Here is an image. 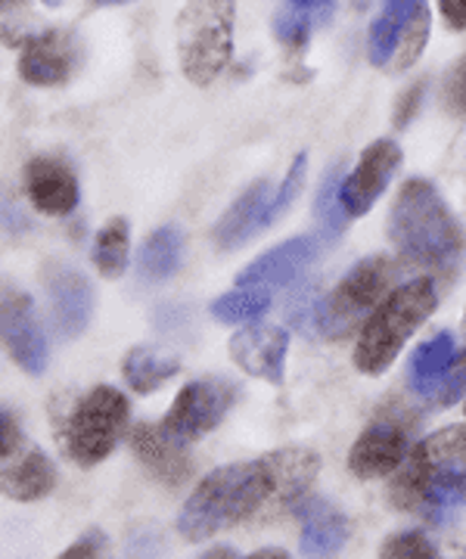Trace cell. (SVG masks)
Segmentation results:
<instances>
[{"instance_id":"8d00e7d4","label":"cell","mask_w":466,"mask_h":559,"mask_svg":"<svg viewBox=\"0 0 466 559\" xmlns=\"http://www.w3.org/2000/svg\"><path fill=\"white\" fill-rule=\"evenodd\" d=\"M420 100H423V87H410L405 97H402V103H398V116H395V124H398V128H407V121L417 116Z\"/></svg>"},{"instance_id":"ffe728a7","label":"cell","mask_w":466,"mask_h":559,"mask_svg":"<svg viewBox=\"0 0 466 559\" xmlns=\"http://www.w3.org/2000/svg\"><path fill=\"white\" fill-rule=\"evenodd\" d=\"M271 202H274L271 183L267 180H255L243 197L224 212V218L218 221V227H215V246L230 252V249H240L243 242L252 240L259 230L271 227V218H267Z\"/></svg>"},{"instance_id":"6da1fadb","label":"cell","mask_w":466,"mask_h":559,"mask_svg":"<svg viewBox=\"0 0 466 559\" xmlns=\"http://www.w3.org/2000/svg\"><path fill=\"white\" fill-rule=\"evenodd\" d=\"M389 500L402 513H423L442 522L466 503V423L445 426L410 448L405 463L395 469Z\"/></svg>"},{"instance_id":"e575fe53","label":"cell","mask_w":466,"mask_h":559,"mask_svg":"<svg viewBox=\"0 0 466 559\" xmlns=\"http://www.w3.org/2000/svg\"><path fill=\"white\" fill-rule=\"evenodd\" d=\"M447 103H451L457 112H466V57L461 60V66L454 69L451 81H447Z\"/></svg>"},{"instance_id":"f546056e","label":"cell","mask_w":466,"mask_h":559,"mask_svg":"<svg viewBox=\"0 0 466 559\" xmlns=\"http://www.w3.org/2000/svg\"><path fill=\"white\" fill-rule=\"evenodd\" d=\"M304 175H308V156L304 153H299L296 156V162H292V168L286 171L284 183L277 187V193H274V202H271V212H267V218H271V224L284 215L286 209L292 205V200L302 193V183H304Z\"/></svg>"},{"instance_id":"5bb4252c","label":"cell","mask_w":466,"mask_h":559,"mask_svg":"<svg viewBox=\"0 0 466 559\" xmlns=\"http://www.w3.org/2000/svg\"><path fill=\"white\" fill-rule=\"evenodd\" d=\"M271 473V510L267 516H280L289 510H299L311 495L314 481L321 476V457L311 448H280L264 454Z\"/></svg>"},{"instance_id":"8992f818","label":"cell","mask_w":466,"mask_h":559,"mask_svg":"<svg viewBox=\"0 0 466 559\" xmlns=\"http://www.w3.org/2000/svg\"><path fill=\"white\" fill-rule=\"evenodd\" d=\"M128 399L112 385H94L75 401L60 423L62 451L79 466H97L116 451L128 426Z\"/></svg>"},{"instance_id":"9c48e42d","label":"cell","mask_w":466,"mask_h":559,"mask_svg":"<svg viewBox=\"0 0 466 559\" xmlns=\"http://www.w3.org/2000/svg\"><path fill=\"white\" fill-rule=\"evenodd\" d=\"M234 401H237V389L227 380L190 382L178 392L163 426L175 439L190 444V441L208 436L222 423L224 414L234 407Z\"/></svg>"},{"instance_id":"7bdbcfd3","label":"cell","mask_w":466,"mask_h":559,"mask_svg":"<svg viewBox=\"0 0 466 559\" xmlns=\"http://www.w3.org/2000/svg\"><path fill=\"white\" fill-rule=\"evenodd\" d=\"M97 3H106V7H112V3H128V0H97Z\"/></svg>"},{"instance_id":"277c9868","label":"cell","mask_w":466,"mask_h":559,"mask_svg":"<svg viewBox=\"0 0 466 559\" xmlns=\"http://www.w3.org/2000/svg\"><path fill=\"white\" fill-rule=\"evenodd\" d=\"M435 283L429 277L410 280L405 286L392 289L383 305L367 318L361 336L355 342V367L365 377H380L402 355L405 342L420 330L426 318L435 311Z\"/></svg>"},{"instance_id":"74e56055","label":"cell","mask_w":466,"mask_h":559,"mask_svg":"<svg viewBox=\"0 0 466 559\" xmlns=\"http://www.w3.org/2000/svg\"><path fill=\"white\" fill-rule=\"evenodd\" d=\"M128 559H159V540L153 538V535H138V538L131 540Z\"/></svg>"},{"instance_id":"836d02e7","label":"cell","mask_w":466,"mask_h":559,"mask_svg":"<svg viewBox=\"0 0 466 559\" xmlns=\"http://www.w3.org/2000/svg\"><path fill=\"white\" fill-rule=\"evenodd\" d=\"M22 444V426L20 419L13 417L10 411L0 407V460L13 457Z\"/></svg>"},{"instance_id":"cb8c5ba5","label":"cell","mask_w":466,"mask_h":559,"mask_svg":"<svg viewBox=\"0 0 466 559\" xmlns=\"http://www.w3.org/2000/svg\"><path fill=\"white\" fill-rule=\"evenodd\" d=\"M454 358H457V352H454V336L451 333H439L435 340L423 342L417 348L414 360H410V385L420 395L432 399V392L445 382Z\"/></svg>"},{"instance_id":"f1b7e54d","label":"cell","mask_w":466,"mask_h":559,"mask_svg":"<svg viewBox=\"0 0 466 559\" xmlns=\"http://www.w3.org/2000/svg\"><path fill=\"white\" fill-rule=\"evenodd\" d=\"M380 559H439V554L420 532H398L383 540Z\"/></svg>"},{"instance_id":"4fadbf2b","label":"cell","mask_w":466,"mask_h":559,"mask_svg":"<svg viewBox=\"0 0 466 559\" xmlns=\"http://www.w3.org/2000/svg\"><path fill=\"white\" fill-rule=\"evenodd\" d=\"M398 165H402V146L395 140L385 138L370 143L361 153L358 168L339 183V202H343L345 215L358 218V215L370 212L373 202L383 197L392 175L398 171Z\"/></svg>"},{"instance_id":"7402d4cb","label":"cell","mask_w":466,"mask_h":559,"mask_svg":"<svg viewBox=\"0 0 466 559\" xmlns=\"http://www.w3.org/2000/svg\"><path fill=\"white\" fill-rule=\"evenodd\" d=\"M57 485V469L44 451H28L25 457L0 469V495L20 503L47 498Z\"/></svg>"},{"instance_id":"ac0fdd59","label":"cell","mask_w":466,"mask_h":559,"mask_svg":"<svg viewBox=\"0 0 466 559\" xmlns=\"http://www.w3.org/2000/svg\"><path fill=\"white\" fill-rule=\"evenodd\" d=\"M25 190L44 215H69L79 205V178L72 165L57 156H35L25 165Z\"/></svg>"},{"instance_id":"d6a6232c","label":"cell","mask_w":466,"mask_h":559,"mask_svg":"<svg viewBox=\"0 0 466 559\" xmlns=\"http://www.w3.org/2000/svg\"><path fill=\"white\" fill-rule=\"evenodd\" d=\"M466 392V352L464 355H457L454 358V364H451V370H447L445 382L432 392V404H442V407H447V404H454V401L461 399Z\"/></svg>"},{"instance_id":"d590c367","label":"cell","mask_w":466,"mask_h":559,"mask_svg":"<svg viewBox=\"0 0 466 559\" xmlns=\"http://www.w3.org/2000/svg\"><path fill=\"white\" fill-rule=\"evenodd\" d=\"M439 10H442L447 28L466 32V0H439Z\"/></svg>"},{"instance_id":"d4e9b609","label":"cell","mask_w":466,"mask_h":559,"mask_svg":"<svg viewBox=\"0 0 466 559\" xmlns=\"http://www.w3.org/2000/svg\"><path fill=\"white\" fill-rule=\"evenodd\" d=\"M183 259V234L181 227L175 224H165L159 230H153V237L146 240V246L141 249V271L143 280L150 283H163V280H171L178 274Z\"/></svg>"},{"instance_id":"603a6c76","label":"cell","mask_w":466,"mask_h":559,"mask_svg":"<svg viewBox=\"0 0 466 559\" xmlns=\"http://www.w3.org/2000/svg\"><path fill=\"white\" fill-rule=\"evenodd\" d=\"M178 370H181V360L171 358V355H163V352L153 348V345H138V348H131V352L124 355L122 364L124 382H128L134 392H141V395L156 392L163 382H168L171 377H178Z\"/></svg>"},{"instance_id":"44dd1931","label":"cell","mask_w":466,"mask_h":559,"mask_svg":"<svg viewBox=\"0 0 466 559\" xmlns=\"http://www.w3.org/2000/svg\"><path fill=\"white\" fill-rule=\"evenodd\" d=\"M348 540V520L330 500H308L302 507L304 559H336Z\"/></svg>"},{"instance_id":"7a4b0ae2","label":"cell","mask_w":466,"mask_h":559,"mask_svg":"<svg viewBox=\"0 0 466 559\" xmlns=\"http://www.w3.org/2000/svg\"><path fill=\"white\" fill-rule=\"evenodd\" d=\"M271 473L264 457L218 466L205 476L181 510L178 528L187 540H205L237 522L267 516Z\"/></svg>"},{"instance_id":"484cf974","label":"cell","mask_w":466,"mask_h":559,"mask_svg":"<svg viewBox=\"0 0 466 559\" xmlns=\"http://www.w3.org/2000/svg\"><path fill=\"white\" fill-rule=\"evenodd\" d=\"M131 255V227L124 218H109L94 240V264L106 280H119Z\"/></svg>"},{"instance_id":"d6986e66","label":"cell","mask_w":466,"mask_h":559,"mask_svg":"<svg viewBox=\"0 0 466 559\" xmlns=\"http://www.w3.org/2000/svg\"><path fill=\"white\" fill-rule=\"evenodd\" d=\"M318 255V242L311 237H296V240L284 242L277 249H271L267 255L255 259L246 271H240L237 286L243 289H277V286H289L292 280H299L304 267Z\"/></svg>"},{"instance_id":"4dcf8cb0","label":"cell","mask_w":466,"mask_h":559,"mask_svg":"<svg viewBox=\"0 0 466 559\" xmlns=\"http://www.w3.org/2000/svg\"><path fill=\"white\" fill-rule=\"evenodd\" d=\"M274 28H277V38L284 47L289 50H302L308 38H311V20H308V13L304 10H284V13H277V20H274Z\"/></svg>"},{"instance_id":"83f0119b","label":"cell","mask_w":466,"mask_h":559,"mask_svg":"<svg viewBox=\"0 0 466 559\" xmlns=\"http://www.w3.org/2000/svg\"><path fill=\"white\" fill-rule=\"evenodd\" d=\"M339 171H330L324 180V187L318 190V197H314V212H318V221L324 224L326 234H343L345 227V209L343 202H339Z\"/></svg>"},{"instance_id":"52a82bcc","label":"cell","mask_w":466,"mask_h":559,"mask_svg":"<svg viewBox=\"0 0 466 559\" xmlns=\"http://www.w3.org/2000/svg\"><path fill=\"white\" fill-rule=\"evenodd\" d=\"M395 274L398 267L385 255L358 261L314 314L321 336L339 340L345 333H351L367 318V311H377L383 305L385 296L392 293Z\"/></svg>"},{"instance_id":"ab89813d","label":"cell","mask_w":466,"mask_h":559,"mask_svg":"<svg viewBox=\"0 0 466 559\" xmlns=\"http://www.w3.org/2000/svg\"><path fill=\"white\" fill-rule=\"evenodd\" d=\"M200 559H243V557H237V550H234V547H215V550H208V554H203Z\"/></svg>"},{"instance_id":"ee69618b","label":"cell","mask_w":466,"mask_h":559,"mask_svg":"<svg viewBox=\"0 0 466 559\" xmlns=\"http://www.w3.org/2000/svg\"><path fill=\"white\" fill-rule=\"evenodd\" d=\"M44 3H50V7H60L62 0H44Z\"/></svg>"},{"instance_id":"ba28073f","label":"cell","mask_w":466,"mask_h":559,"mask_svg":"<svg viewBox=\"0 0 466 559\" xmlns=\"http://www.w3.org/2000/svg\"><path fill=\"white\" fill-rule=\"evenodd\" d=\"M429 40V3L426 0H383L380 16L370 25L367 53L377 69L407 72L420 60Z\"/></svg>"},{"instance_id":"60d3db41","label":"cell","mask_w":466,"mask_h":559,"mask_svg":"<svg viewBox=\"0 0 466 559\" xmlns=\"http://www.w3.org/2000/svg\"><path fill=\"white\" fill-rule=\"evenodd\" d=\"M324 0H292V7H299V10H311V7H321Z\"/></svg>"},{"instance_id":"1f68e13d","label":"cell","mask_w":466,"mask_h":559,"mask_svg":"<svg viewBox=\"0 0 466 559\" xmlns=\"http://www.w3.org/2000/svg\"><path fill=\"white\" fill-rule=\"evenodd\" d=\"M57 559H116L112 557V544L103 535L100 528L84 532L75 544H69Z\"/></svg>"},{"instance_id":"30bf717a","label":"cell","mask_w":466,"mask_h":559,"mask_svg":"<svg viewBox=\"0 0 466 559\" xmlns=\"http://www.w3.org/2000/svg\"><path fill=\"white\" fill-rule=\"evenodd\" d=\"M407 454H410V423L402 419V414H389L373 419L358 436L348 454V469L358 479H383L405 463Z\"/></svg>"},{"instance_id":"9a60e30c","label":"cell","mask_w":466,"mask_h":559,"mask_svg":"<svg viewBox=\"0 0 466 559\" xmlns=\"http://www.w3.org/2000/svg\"><path fill=\"white\" fill-rule=\"evenodd\" d=\"M286 352H289V333L284 326H271V323H249L230 340V358L240 364V370L271 385L284 382Z\"/></svg>"},{"instance_id":"4316f807","label":"cell","mask_w":466,"mask_h":559,"mask_svg":"<svg viewBox=\"0 0 466 559\" xmlns=\"http://www.w3.org/2000/svg\"><path fill=\"white\" fill-rule=\"evenodd\" d=\"M271 308V293L264 289H237V293H227L218 301H212V318L218 323H255L259 318L267 314Z\"/></svg>"},{"instance_id":"b9f144b4","label":"cell","mask_w":466,"mask_h":559,"mask_svg":"<svg viewBox=\"0 0 466 559\" xmlns=\"http://www.w3.org/2000/svg\"><path fill=\"white\" fill-rule=\"evenodd\" d=\"M22 0H0V10H7V7H16Z\"/></svg>"},{"instance_id":"7c38bea8","label":"cell","mask_w":466,"mask_h":559,"mask_svg":"<svg viewBox=\"0 0 466 559\" xmlns=\"http://www.w3.org/2000/svg\"><path fill=\"white\" fill-rule=\"evenodd\" d=\"M82 62V40L65 28H47L22 44L20 72L28 84L57 87L75 75Z\"/></svg>"},{"instance_id":"e0dca14e","label":"cell","mask_w":466,"mask_h":559,"mask_svg":"<svg viewBox=\"0 0 466 559\" xmlns=\"http://www.w3.org/2000/svg\"><path fill=\"white\" fill-rule=\"evenodd\" d=\"M131 448L134 457L141 460L143 466L163 481L178 488L193 476V457L187 454V444L178 441L163 423H141L131 432Z\"/></svg>"},{"instance_id":"5b68a950","label":"cell","mask_w":466,"mask_h":559,"mask_svg":"<svg viewBox=\"0 0 466 559\" xmlns=\"http://www.w3.org/2000/svg\"><path fill=\"white\" fill-rule=\"evenodd\" d=\"M234 0H187L178 16V60L196 87L218 81L234 57Z\"/></svg>"},{"instance_id":"f6af8a7d","label":"cell","mask_w":466,"mask_h":559,"mask_svg":"<svg viewBox=\"0 0 466 559\" xmlns=\"http://www.w3.org/2000/svg\"><path fill=\"white\" fill-rule=\"evenodd\" d=\"M464 323H466V320H464Z\"/></svg>"},{"instance_id":"f35d334b","label":"cell","mask_w":466,"mask_h":559,"mask_svg":"<svg viewBox=\"0 0 466 559\" xmlns=\"http://www.w3.org/2000/svg\"><path fill=\"white\" fill-rule=\"evenodd\" d=\"M243 559H292L286 554L284 547H264V550H255V554H249Z\"/></svg>"},{"instance_id":"8fae6325","label":"cell","mask_w":466,"mask_h":559,"mask_svg":"<svg viewBox=\"0 0 466 559\" xmlns=\"http://www.w3.org/2000/svg\"><path fill=\"white\" fill-rule=\"evenodd\" d=\"M0 342L25 373L38 377L47 370V342L35 320V305L25 293L7 286L0 289Z\"/></svg>"},{"instance_id":"2e32d148","label":"cell","mask_w":466,"mask_h":559,"mask_svg":"<svg viewBox=\"0 0 466 559\" xmlns=\"http://www.w3.org/2000/svg\"><path fill=\"white\" fill-rule=\"evenodd\" d=\"M44 283H47L53 320H57L62 336H69V340L82 336L91 323V314H94V289H91L87 277L69 264L53 261L44 271Z\"/></svg>"},{"instance_id":"3957f363","label":"cell","mask_w":466,"mask_h":559,"mask_svg":"<svg viewBox=\"0 0 466 559\" xmlns=\"http://www.w3.org/2000/svg\"><path fill=\"white\" fill-rule=\"evenodd\" d=\"M389 240L410 264L445 267L461 259L466 237L439 190L429 180L414 178L395 197L389 215Z\"/></svg>"}]
</instances>
